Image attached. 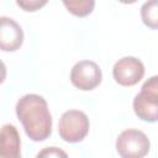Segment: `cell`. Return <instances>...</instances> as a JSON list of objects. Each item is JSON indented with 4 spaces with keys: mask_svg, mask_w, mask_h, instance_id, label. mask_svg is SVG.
<instances>
[{
    "mask_svg": "<svg viewBox=\"0 0 158 158\" xmlns=\"http://www.w3.org/2000/svg\"><path fill=\"white\" fill-rule=\"evenodd\" d=\"M139 93L149 99L158 101V75H153L149 79H147L143 83Z\"/></svg>",
    "mask_w": 158,
    "mask_h": 158,
    "instance_id": "11",
    "label": "cell"
},
{
    "mask_svg": "<svg viewBox=\"0 0 158 158\" xmlns=\"http://www.w3.org/2000/svg\"><path fill=\"white\" fill-rule=\"evenodd\" d=\"M63 5L68 9L69 12H72L75 16H86L89 15L94 6L95 1L94 0H64Z\"/></svg>",
    "mask_w": 158,
    "mask_h": 158,
    "instance_id": "10",
    "label": "cell"
},
{
    "mask_svg": "<svg viewBox=\"0 0 158 158\" xmlns=\"http://www.w3.org/2000/svg\"><path fill=\"white\" fill-rule=\"evenodd\" d=\"M16 115L26 135L32 141H43L51 136L52 116L47 101L37 94H26L16 104Z\"/></svg>",
    "mask_w": 158,
    "mask_h": 158,
    "instance_id": "1",
    "label": "cell"
},
{
    "mask_svg": "<svg viewBox=\"0 0 158 158\" xmlns=\"http://www.w3.org/2000/svg\"><path fill=\"white\" fill-rule=\"evenodd\" d=\"M133 110L138 118L147 122L158 121V101L138 93L133 99Z\"/></svg>",
    "mask_w": 158,
    "mask_h": 158,
    "instance_id": "8",
    "label": "cell"
},
{
    "mask_svg": "<svg viewBox=\"0 0 158 158\" xmlns=\"http://www.w3.org/2000/svg\"><path fill=\"white\" fill-rule=\"evenodd\" d=\"M102 79L100 67L93 60H80L70 70V81L79 90H93Z\"/></svg>",
    "mask_w": 158,
    "mask_h": 158,
    "instance_id": "4",
    "label": "cell"
},
{
    "mask_svg": "<svg viewBox=\"0 0 158 158\" xmlns=\"http://www.w3.org/2000/svg\"><path fill=\"white\" fill-rule=\"evenodd\" d=\"M116 149L121 158H143L149 151V139L144 132L128 128L118 135Z\"/></svg>",
    "mask_w": 158,
    "mask_h": 158,
    "instance_id": "3",
    "label": "cell"
},
{
    "mask_svg": "<svg viewBox=\"0 0 158 158\" xmlns=\"http://www.w3.org/2000/svg\"><path fill=\"white\" fill-rule=\"evenodd\" d=\"M16 4L26 11H36L47 4L46 0H17Z\"/></svg>",
    "mask_w": 158,
    "mask_h": 158,
    "instance_id": "13",
    "label": "cell"
},
{
    "mask_svg": "<svg viewBox=\"0 0 158 158\" xmlns=\"http://www.w3.org/2000/svg\"><path fill=\"white\" fill-rule=\"evenodd\" d=\"M112 75L116 83L120 85L132 86L143 78L144 65L136 57H122L115 63L112 68Z\"/></svg>",
    "mask_w": 158,
    "mask_h": 158,
    "instance_id": "5",
    "label": "cell"
},
{
    "mask_svg": "<svg viewBox=\"0 0 158 158\" xmlns=\"http://www.w3.org/2000/svg\"><path fill=\"white\" fill-rule=\"evenodd\" d=\"M89 126V118L85 112L80 110H68L60 116L58 132L65 142L77 143L83 141L88 135Z\"/></svg>",
    "mask_w": 158,
    "mask_h": 158,
    "instance_id": "2",
    "label": "cell"
},
{
    "mask_svg": "<svg viewBox=\"0 0 158 158\" xmlns=\"http://www.w3.org/2000/svg\"><path fill=\"white\" fill-rule=\"evenodd\" d=\"M21 141L17 128L6 123L1 128L0 138V158H21Z\"/></svg>",
    "mask_w": 158,
    "mask_h": 158,
    "instance_id": "7",
    "label": "cell"
},
{
    "mask_svg": "<svg viewBox=\"0 0 158 158\" xmlns=\"http://www.w3.org/2000/svg\"><path fill=\"white\" fill-rule=\"evenodd\" d=\"M36 158H69L68 154L58 147H46L41 149Z\"/></svg>",
    "mask_w": 158,
    "mask_h": 158,
    "instance_id": "12",
    "label": "cell"
},
{
    "mask_svg": "<svg viewBox=\"0 0 158 158\" xmlns=\"http://www.w3.org/2000/svg\"><path fill=\"white\" fill-rule=\"evenodd\" d=\"M141 17L143 23L149 28H158V0L146 1L141 6Z\"/></svg>",
    "mask_w": 158,
    "mask_h": 158,
    "instance_id": "9",
    "label": "cell"
},
{
    "mask_svg": "<svg viewBox=\"0 0 158 158\" xmlns=\"http://www.w3.org/2000/svg\"><path fill=\"white\" fill-rule=\"evenodd\" d=\"M0 47L2 51L14 52L19 49L23 42V31L21 26L10 17H0Z\"/></svg>",
    "mask_w": 158,
    "mask_h": 158,
    "instance_id": "6",
    "label": "cell"
}]
</instances>
